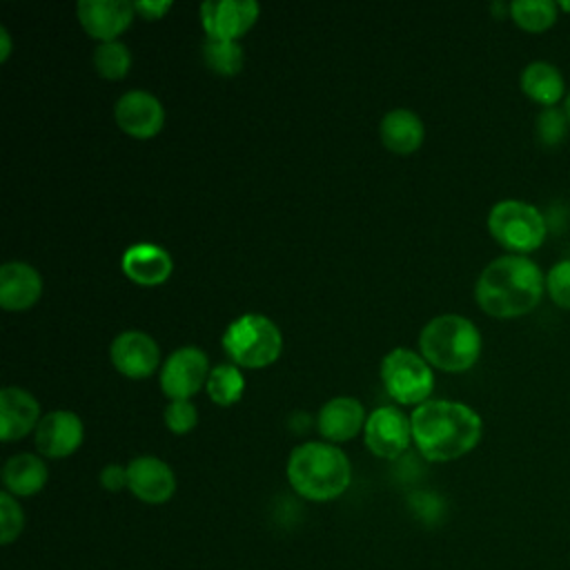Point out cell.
<instances>
[{
  "label": "cell",
  "mask_w": 570,
  "mask_h": 570,
  "mask_svg": "<svg viewBox=\"0 0 570 570\" xmlns=\"http://www.w3.org/2000/svg\"><path fill=\"white\" fill-rule=\"evenodd\" d=\"M412 441L428 461H454L481 441V416L465 403L428 399L412 416Z\"/></svg>",
  "instance_id": "6da1fadb"
},
{
  "label": "cell",
  "mask_w": 570,
  "mask_h": 570,
  "mask_svg": "<svg viewBox=\"0 0 570 570\" xmlns=\"http://www.w3.org/2000/svg\"><path fill=\"white\" fill-rule=\"evenodd\" d=\"M546 289L539 265L521 254H503L490 261L476 278L474 298L494 318H517L532 312Z\"/></svg>",
  "instance_id": "7a4b0ae2"
},
{
  "label": "cell",
  "mask_w": 570,
  "mask_h": 570,
  "mask_svg": "<svg viewBox=\"0 0 570 570\" xmlns=\"http://www.w3.org/2000/svg\"><path fill=\"white\" fill-rule=\"evenodd\" d=\"M287 481L292 490L307 501H332L347 490L352 465L338 445L307 441L292 450L287 459Z\"/></svg>",
  "instance_id": "3957f363"
},
{
  "label": "cell",
  "mask_w": 570,
  "mask_h": 570,
  "mask_svg": "<svg viewBox=\"0 0 570 570\" xmlns=\"http://www.w3.org/2000/svg\"><path fill=\"white\" fill-rule=\"evenodd\" d=\"M421 356L445 372H465L481 356L476 325L459 314H441L425 323L419 336Z\"/></svg>",
  "instance_id": "277c9868"
},
{
  "label": "cell",
  "mask_w": 570,
  "mask_h": 570,
  "mask_svg": "<svg viewBox=\"0 0 570 570\" xmlns=\"http://www.w3.org/2000/svg\"><path fill=\"white\" fill-rule=\"evenodd\" d=\"M488 232L503 249H508V254L528 256L541 247L548 227L543 214L534 205L505 198L492 205L488 214Z\"/></svg>",
  "instance_id": "5b68a950"
},
{
  "label": "cell",
  "mask_w": 570,
  "mask_h": 570,
  "mask_svg": "<svg viewBox=\"0 0 570 570\" xmlns=\"http://www.w3.org/2000/svg\"><path fill=\"white\" fill-rule=\"evenodd\" d=\"M223 347L236 365L265 367L274 363L283 347L281 330L263 314H243L223 334Z\"/></svg>",
  "instance_id": "8992f818"
},
{
  "label": "cell",
  "mask_w": 570,
  "mask_h": 570,
  "mask_svg": "<svg viewBox=\"0 0 570 570\" xmlns=\"http://www.w3.org/2000/svg\"><path fill=\"white\" fill-rule=\"evenodd\" d=\"M381 379L387 394L403 405L425 403L434 387L430 363L405 347H396L385 354L381 363Z\"/></svg>",
  "instance_id": "52a82bcc"
},
{
  "label": "cell",
  "mask_w": 570,
  "mask_h": 570,
  "mask_svg": "<svg viewBox=\"0 0 570 570\" xmlns=\"http://www.w3.org/2000/svg\"><path fill=\"white\" fill-rule=\"evenodd\" d=\"M209 376V361L200 347L187 345L171 352L160 367V390L171 401H189Z\"/></svg>",
  "instance_id": "ba28073f"
},
{
  "label": "cell",
  "mask_w": 570,
  "mask_h": 570,
  "mask_svg": "<svg viewBox=\"0 0 570 570\" xmlns=\"http://www.w3.org/2000/svg\"><path fill=\"white\" fill-rule=\"evenodd\" d=\"M363 436L372 454L381 459H396L410 445L412 423L399 407L383 405L367 416Z\"/></svg>",
  "instance_id": "9c48e42d"
},
{
  "label": "cell",
  "mask_w": 570,
  "mask_h": 570,
  "mask_svg": "<svg viewBox=\"0 0 570 570\" xmlns=\"http://www.w3.org/2000/svg\"><path fill=\"white\" fill-rule=\"evenodd\" d=\"M127 488L138 501L160 505L174 497L176 476L163 459L142 454L127 463Z\"/></svg>",
  "instance_id": "30bf717a"
},
{
  "label": "cell",
  "mask_w": 570,
  "mask_h": 570,
  "mask_svg": "<svg viewBox=\"0 0 570 570\" xmlns=\"http://www.w3.org/2000/svg\"><path fill=\"white\" fill-rule=\"evenodd\" d=\"M258 11L254 0H207L200 4V22L207 38L236 40L256 22Z\"/></svg>",
  "instance_id": "8fae6325"
},
{
  "label": "cell",
  "mask_w": 570,
  "mask_h": 570,
  "mask_svg": "<svg viewBox=\"0 0 570 570\" xmlns=\"http://www.w3.org/2000/svg\"><path fill=\"white\" fill-rule=\"evenodd\" d=\"M114 116L118 127L136 138H151L165 122V109L160 100L145 89L125 91L116 100Z\"/></svg>",
  "instance_id": "7c38bea8"
},
{
  "label": "cell",
  "mask_w": 570,
  "mask_h": 570,
  "mask_svg": "<svg viewBox=\"0 0 570 570\" xmlns=\"http://www.w3.org/2000/svg\"><path fill=\"white\" fill-rule=\"evenodd\" d=\"M109 356H111L114 367L129 379L149 376V374H154V370L160 363V350H158L156 341L140 330L120 332L111 341Z\"/></svg>",
  "instance_id": "4fadbf2b"
},
{
  "label": "cell",
  "mask_w": 570,
  "mask_h": 570,
  "mask_svg": "<svg viewBox=\"0 0 570 570\" xmlns=\"http://www.w3.org/2000/svg\"><path fill=\"white\" fill-rule=\"evenodd\" d=\"M82 421L69 410H53L36 425V448L49 459H65L82 443Z\"/></svg>",
  "instance_id": "5bb4252c"
},
{
  "label": "cell",
  "mask_w": 570,
  "mask_h": 570,
  "mask_svg": "<svg viewBox=\"0 0 570 570\" xmlns=\"http://www.w3.org/2000/svg\"><path fill=\"white\" fill-rule=\"evenodd\" d=\"M76 11L85 31L102 42L116 40L136 13L134 2L127 0H80Z\"/></svg>",
  "instance_id": "9a60e30c"
},
{
  "label": "cell",
  "mask_w": 570,
  "mask_h": 570,
  "mask_svg": "<svg viewBox=\"0 0 570 570\" xmlns=\"http://www.w3.org/2000/svg\"><path fill=\"white\" fill-rule=\"evenodd\" d=\"M40 403L22 387L0 390V439L16 441L27 436L38 425Z\"/></svg>",
  "instance_id": "2e32d148"
},
{
  "label": "cell",
  "mask_w": 570,
  "mask_h": 570,
  "mask_svg": "<svg viewBox=\"0 0 570 570\" xmlns=\"http://www.w3.org/2000/svg\"><path fill=\"white\" fill-rule=\"evenodd\" d=\"M365 410L354 396H334L318 412V432L327 443L350 441L365 428Z\"/></svg>",
  "instance_id": "e0dca14e"
},
{
  "label": "cell",
  "mask_w": 570,
  "mask_h": 570,
  "mask_svg": "<svg viewBox=\"0 0 570 570\" xmlns=\"http://www.w3.org/2000/svg\"><path fill=\"white\" fill-rule=\"evenodd\" d=\"M42 292V278L29 263L9 261L0 267V305L18 312L31 307Z\"/></svg>",
  "instance_id": "ac0fdd59"
},
{
  "label": "cell",
  "mask_w": 570,
  "mask_h": 570,
  "mask_svg": "<svg viewBox=\"0 0 570 570\" xmlns=\"http://www.w3.org/2000/svg\"><path fill=\"white\" fill-rule=\"evenodd\" d=\"M120 267L138 285H160L171 274V258L160 245L136 243L125 249Z\"/></svg>",
  "instance_id": "d6986e66"
},
{
  "label": "cell",
  "mask_w": 570,
  "mask_h": 570,
  "mask_svg": "<svg viewBox=\"0 0 570 570\" xmlns=\"http://www.w3.org/2000/svg\"><path fill=\"white\" fill-rule=\"evenodd\" d=\"M521 91L539 102L541 107H557L559 100L566 96V80L561 69L548 60H534L521 69L519 76Z\"/></svg>",
  "instance_id": "ffe728a7"
},
{
  "label": "cell",
  "mask_w": 570,
  "mask_h": 570,
  "mask_svg": "<svg viewBox=\"0 0 570 570\" xmlns=\"http://www.w3.org/2000/svg\"><path fill=\"white\" fill-rule=\"evenodd\" d=\"M49 479V470L45 461L31 452H20L7 459L2 468V485L9 494L33 497L38 494Z\"/></svg>",
  "instance_id": "44dd1931"
},
{
  "label": "cell",
  "mask_w": 570,
  "mask_h": 570,
  "mask_svg": "<svg viewBox=\"0 0 570 570\" xmlns=\"http://www.w3.org/2000/svg\"><path fill=\"white\" fill-rule=\"evenodd\" d=\"M381 140L394 154H410L421 147L425 129L421 118L410 109H392L381 120Z\"/></svg>",
  "instance_id": "7402d4cb"
},
{
  "label": "cell",
  "mask_w": 570,
  "mask_h": 570,
  "mask_svg": "<svg viewBox=\"0 0 570 570\" xmlns=\"http://www.w3.org/2000/svg\"><path fill=\"white\" fill-rule=\"evenodd\" d=\"M510 18L525 31L539 33L550 29L559 18V2L552 0H514L510 2Z\"/></svg>",
  "instance_id": "603a6c76"
},
{
  "label": "cell",
  "mask_w": 570,
  "mask_h": 570,
  "mask_svg": "<svg viewBox=\"0 0 570 570\" xmlns=\"http://www.w3.org/2000/svg\"><path fill=\"white\" fill-rule=\"evenodd\" d=\"M245 379L240 370L232 363H220L209 370L207 376V394L218 405H232L243 396Z\"/></svg>",
  "instance_id": "cb8c5ba5"
},
{
  "label": "cell",
  "mask_w": 570,
  "mask_h": 570,
  "mask_svg": "<svg viewBox=\"0 0 570 570\" xmlns=\"http://www.w3.org/2000/svg\"><path fill=\"white\" fill-rule=\"evenodd\" d=\"M205 65L220 76H234L243 67V47L236 40L207 38L203 45Z\"/></svg>",
  "instance_id": "d4e9b609"
},
{
  "label": "cell",
  "mask_w": 570,
  "mask_h": 570,
  "mask_svg": "<svg viewBox=\"0 0 570 570\" xmlns=\"http://www.w3.org/2000/svg\"><path fill=\"white\" fill-rule=\"evenodd\" d=\"M94 67L102 78H109V80L125 78L131 67V53H129L127 45H122L118 40L100 42L94 49Z\"/></svg>",
  "instance_id": "484cf974"
},
{
  "label": "cell",
  "mask_w": 570,
  "mask_h": 570,
  "mask_svg": "<svg viewBox=\"0 0 570 570\" xmlns=\"http://www.w3.org/2000/svg\"><path fill=\"white\" fill-rule=\"evenodd\" d=\"M568 129H570V122L566 118L563 107H543L539 111L534 131H537V140L543 147L561 145L566 140V136H568Z\"/></svg>",
  "instance_id": "4316f807"
},
{
  "label": "cell",
  "mask_w": 570,
  "mask_h": 570,
  "mask_svg": "<svg viewBox=\"0 0 570 570\" xmlns=\"http://www.w3.org/2000/svg\"><path fill=\"white\" fill-rule=\"evenodd\" d=\"M24 530V512L13 494L0 492V541L2 546L13 543Z\"/></svg>",
  "instance_id": "83f0119b"
},
{
  "label": "cell",
  "mask_w": 570,
  "mask_h": 570,
  "mask_svg": "<svg viewBox=\"0 0 570 570\" xmlns=\"http://www.w3.org/2000/svg\"><path fill=\"white\" fill-rule=\"evenodd\" d=\"M546 292L554 305L570 309V258L557 261L546 274Z\"/></svg>",
  "instance_id": "f1b7e54d"
},
{
  "label": "cell",
  "mask_w": 570,
  "mask_h": 570,
  "mask_svg": "<svg viewBox=\"0 0 570 570\" xmlns=\"http://www.w3.org/2000/svg\"><path fill=\"white\" fill-rule=\"evenodd\" d=\"M163 419H165V425L174 434H187L196 428L198 414H196V407L191 405V401H169L165 405Z\"/></svg>",
  "instance_id": "f546056e"
},
{
  "label": "cell",
  "mask_w": 570,
  "mask_h": 570,
  "mask_svg": "<svg viewBox=\"0 0 570 570\" xmlns=\"http://www.w3.org/2000/svg\"><path fill=\"white\" fill-rule=\"evenodd\" d=\"M100 485L109 492H120L122 488H127V465L107 463L100 470Z\"/></svg>",
  "instance_id": "4dcf8cb0"
},
{
  "label": "cell",
  "mask_w": 570,
  "mask_h": 570,
  "mask_svg": "<svg viewBox=\"0 0 570 570\" xmlns=\"http://www.w3.org/2000/svg\"><path fill=\"white\" fill-rule=\"evenodd\" d=\"M134 9H136V13H140L142 18L156 20V18H163V16L171 9V2H169V0H136V2H134Z\"/></svg>",
  "instance_id": "1f68e13d"
},
{
  "label": "cell",
  "mask_w": 570,
  "mask_h": 570,
  "mask_svg": "<svg viewBox=\"0 0 570 570\" xmlns=\"http://www.w3.org/2000/svg\"><path fill=\"white\" fill-rule=\"evenodd\" d=\"M11 53V38L4 27H0V62H4Z\"/></svg>",
  "instance_id": "d6a6232c"
},
{
  "label": "cell",
  "mask_w": 570,
  "mask_h": 570,
  "mask_svg": "<svg viewBox=\"0 0 570 570\" xmlns=\"http://www.w3.org/2000/svg\"><path fill=\"white\" fill-rule=\"evenodd\" d=\"M563 111H566V118H568V122H570V91H568L566 98H563Z\"/></svg>",
  "instance_id": "836d02e7"
},
{
  "label": "cell",
  "mask_w": 570,
  "mask_h": 570,
  "mask_svg": "<svg viewBox=\"0 0 570 570\" xmlns=\"http://www.w3.org/2000/svg\"><path fill=\"white\" fill-rule=\"evenodd\" d=\"M559 9H561V11H568V13H570V0H561V2H559Z\"/></svg>",
  "instance_id": "e575fe53"
}]
</instances>
